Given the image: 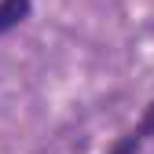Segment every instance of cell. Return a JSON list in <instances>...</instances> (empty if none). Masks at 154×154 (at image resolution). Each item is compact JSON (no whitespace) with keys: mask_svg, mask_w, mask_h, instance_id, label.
<instances>
[{"mask_svg":"<svg viewBox=\"0 0 154 154\" xmlns=\"http://www.w3.org/2000/svg\"><path fill=\"white\" fill-rule=\"evenodd\" d=\"M29 15V0H0V33H8Z\"/></svg>","mask_w":154,"mask_h":154,"instance_id":"1","label":"cell"},{"mask_svg":"<svg viewBox=\"0 0 154 154\" xmlns=\"http://www.w3.org/2000/svg\"><path fill=\"white\" fill-rule=\"evenodd\" d=\"M136 147H140V136H136V132H132V136L118 147V150H114V154H136Z\"/></svg>","mask_w":154,"mask_h":154,"instance_id":"3","label":"cell"},{"mask_svg":"<svg viewBox=\"0 0 154 154\" xmlns=\"http://www.w3.org/2000/svg\"><path fill=\"white\" fill-rule=\"evenodd\" d=\"M136 136H140V140H143V136H154V106L147 110V118H143V125H140Z\"/></svg>","mask_w":154,"mask_h":154,"instance_id":"2","label":"cell"}]
</instances>
